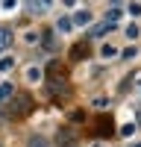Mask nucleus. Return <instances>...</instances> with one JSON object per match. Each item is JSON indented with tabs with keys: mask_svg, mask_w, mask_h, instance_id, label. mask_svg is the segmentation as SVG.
Listing matches in <instances>:
<instances>
[{
	"mask_svg": "<svg viewBox=\"0 0 141 147\" xmlns=\"http://www.w3.org/2000/svg\"><path fill=\"white\" fill-rule=\"evenodd\" d=\"M70 24H74V27H88V24H91V12H85V9L74 12V18H70Z\"/></svg>",
	"mask_w": 141,
	"mask_h": 147,
	"instance_id": "obj_2",
	"label": "nucleus"
},
{
	"mask_svg": "<svg viewBox=\"0 0 141 147\" xmlns=\"http://www.w3.org/2000/svg\"><path fill=\"white\" fill-rule=\"evenodd\" d=\"M27 3H30V12H32V15H41V12H47V9L53 6V0H27Z\"/></svg>",
	"mask_w": 141,
	"mask_h": 147,
	"instance_id": "obj_1",
	"label": "nucleus"
},
{
	"mask_svg": "<svg viewBox=\"0 0 141 147\" xmlns=\"http://www.w3.org/2000/svg\"><path fill=\"white\" fill-rule=\"evenodd\" d=\"M126 35H129V38H138V27H135V24H126Z\"/></svg>",
	"mask_w": 141,
	"mask_h": 147,
	"instance_id": "obj_10",
	"label": "nucleus"
},
{
	"mask_svg": "<svg viewBox=\"0 0 141 147\" xmlns=\"http://www.w3.org/2000/svg\"><path fill=\"white\" fill-rule=\"evenodd\" d=\"M27 77H30V80L35 82V80H38V77H41V71H38V68H30V74H27Z\"/></svg>",
	"mask_w": 141,
	"mask_h": 147,
	"instance_id": "obj_12",
	"label": "nucleus"
},
{
	"mask_svg": "<svg viewBox=\"0 0 141 147\" xmlns=\"http://www.w3.org/2000/svg\"><path fill=\"white\" fill-rule=\"evenodd\" d=\"M12 94H15V85H12V82H0V103L9 100Z\"/></svg>",
	"mask_w": 141,
	"mask_h": 147,
	"instance_id": "obj_4",
	"label": "nucleus"
},
{
	"mask_svg": "<svg viewBox=\"0 0 141 147\" xmlns=\"http://www.w3.org/2000/svg\"><path fill=\"white\" fill-rule=\"evenodd\" d=\"M129 147H141V144H129Z\"/></svg>",
	"mask_w": 141,
	"mask_h": 147,
	"instance_id": "obj_17",
	"label": "nucleus"
},
{
	"mask_svg": "<svg viewBox=\"0 0 141 147\" xmlns=\"http://www.w3.org/2000/svg\"><path fill=\"white\" fill-rule=\"evenodd\" d=\"M18 6V0H3V9H15Z\"/></svg>",
	"mask_w": 141,
	"mask_h": 147,
	"instance_id": "obj_15",
	"label": "nucleus"
},
{
	"mask_svg": "<svg viewBox=\"0 0 141 147\" xmlns=\"http://www.w3.org/2000/svg\"><path fill=\"white\" fill-rule=\"evenodd\" d=\"M115 21H121V9H109L106 12V24H115Z\"/></svg>",
	"mask_w": 141,
	"mask_h": 147,
	"instance_id": "obj_7",
	"label": "nucleus"
},
{
	"mask_svg": "<svg viewBox=\"0 0 141 147\" xmlns=\"http://www.w3.org/2000/svg\"><path fill=\"white\" fill-rule=\"evenodd\" d=\"M129 12H132V15H141V3H132V6H129Z\"/></svg>",
	"mask_w": 141,
	"mask_h": 147,
	"instance_id": "obj_16",
	"label": "nucleus"
},
{
	"mask_svg": "<svg viewBox=\"0 0 141 147\" xmlns=\"http://www.w3.org/2000/svg\"><path fill=\"white\" fill-rule=\"evenodd\" d=\"M100 56H103V59H112V56H117V50H115L112 44H103V47H100Z\"/></svg>",
	"mask_w": 141,
	"mask_h": 147,
	"instance_id": "obj_6",
	"label": "nucleus"
},
{
	"mask_svg": "<svg viewBox=\"0 0 141 147\" xmlns=\"http://www.w3.org/2000/svg\"><path fill=\"white\" fill-rule=\"evenodd\" d=\"M27 147H50V144H47V141H44V138H41V136H32V138H30V144H27Z\"/></svg>",
	"mask_w": 141,
	"mask_h": 147,
	"instance_id": "obj_8",
	"label": "nucleus"
},
{
	"mask_svg": "<svg viewBox=\"0 0 141 147\" xmlns=\"http://www.w3.org/2000/svg\"><path fill=\"white\" fill-rule=\"evenodd\" d=\"M12 65H15V59H12V56H3V59H0V71H9Z\"/></svg>",
	"mask_w": 141,
	"mask_h": 147,
	"instance_id": "obj_9",
	"label": "nucleus"
},
{
	"mask_svg": "<svg viewBox=\"0 0 141 147\" xmlns=\"http://www.w3.org/2000/svg\"><path fill=\"white\" fill-rule=\"evenodd\" d=\"M121 56H124V59H132V56H135V47H126V50H124Z\"/></svg>",
	"mask_w": 141,
	"mask_h": 147,
	"instance_id": "obj_14",
	"label": "nucleus"
},
{
	"mask_svg": "<svg viewBox=\"0 0 141 147\" xmlns=\"http://www.w3.org/2000/svg\"><path fill=\"white\" fill-rule=\"evenodd\" d=\"M56 27H59V32H68V30H74V24H70V18H59Z\"/></svg>",
	"mask_w": 141,
	"mask_h": 147,
	"instance_id": "obj_5",
	"label": "nucleus"
},
{
	"mask_svg": "<svg viewBox=\"0 0 141 147\" xmlns=\"http://www.w3.org/2000/svg\"><path fill=\"white\" fill-rule=\"evenodd\" d=\"M132 132H135V124H126V127L121 129V136H132Z\"/></svg>",
	"mask_w": 141,
	"mask_h": 147,
	"instance_id": "obj_13",
	"label": "nucleus"
},
{
	"mask_svg": "<svg viewBox=\"0 0 141 147\" xmlns=\"http://www.w3.org/2000/svg\"><path fill=\"white\" fill-rule=\"evenodd\" d=\"M9 44H12V30L9 27H0V53L9 50Z\"/></svg>",
	"mask_w": 141,
	"mask_h": 147,
	"instance_id": "obj_3",
	"label": "nucleus"
},
{
	"mask_svg": "<svg viewBox=\"0 0 141 147\" xmlns=\"http://www.w3.org/2000/svg\"><path fill=\"white\" fill-rule=\"evenodd\" d=\"M112 24H100V27H94V35H103V32H109Z\"/></svg>",
	"mask_w": 141,
	"mask_h": 147,
	"instance_id": "obj_11",
	"label": "nucleus"
}]
</instances>
